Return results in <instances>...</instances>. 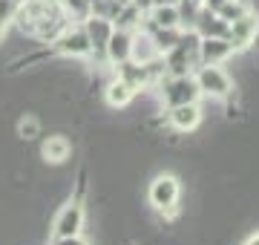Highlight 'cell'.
I'll return each mask as SVG.
<instances>
[{"label": "cell", "instance_id": "21", "mask_svg": "<svg viewBox=\"0 0 259 245\" xmlns=\"http://www.w3.org/2000/svg\"><path fill=\"white\" fill-rule=\"evenodd\" d=\"M55 245H90V242L81 234H75V236H61V239H55Z\"/></svg>", "mask_w": 259, "mask_h": 245}, {"label": "cell", "instance_id": "12", "mask_svg": "<svg viewBox=\"0 0 259 245\" xmlns=\"http://www.w3.org/2000/svg\"><path fill=\"white\" fill-rule=\"evenodd\" d=\"M136 90L130 84H124L121 78H110L107 81V87H104V101L110 104L112 110H127L130 104L136 101Z\"/></svg>", "mask_w": 259, "mask_h": 245}, {"label": "cell", "instance_id": "23", "mask_svg": "<svg viewBox=\"0 0 259 245\" xmlns=\"http://www.w3.org/2000/svg\"><path fill=\"white\" fill-rule=\"evenodd\" d=\"M130 3H136L141 12H150V9H153V0H130Z\"/></svg>", "mask_w": 259, "mask_h": 245}, {"label": "cell", "instance_id": "29", "mask_svg": "<svg viewBox=\"0 0 259 245\" xmlns=\"http://www.w3.org/2000/svg\"><path fill=\"white\" fill-rule=\"evenodd\" d=\"M90 3H93V0H90Z\"/></svg>", "mask_w": 259, "mask_h": 245}, {"label": "cell", "instance_id": "2", "mask_svg": "<svg viewBox=\"0 0 259 245\" xmlns=\"http://www.w3.org/2000/svg\"><path fill=\"white\" fill-rule=\"evenodd\" d=\"M156 87H161L158 104H164L167 110L170 107H179V104H199V98H202L199 84H196L193 75H167Z\"/></svg>", "mask_w": 259, "mask_h": 245}, {"label": "cell", "instance_id": "13", "mask_svg": "<svg viewBox=\"0 0 259 245\" xmlns=\"http://www.w3.org/2000/svg\"><path fill=\"white\" fill-rule=\"evenodd\" d=\"M81 29L87 32V38H90L93 49H104V44H107V40H110V35L115 32L112 20L98 18V15H90V18H83V20H81Z\"/></svg>", "mask_w": 259, "mask_h": 245}, {"label": "cell", "instance_id": "22", "mask_svg": "<svg viewBox=\"0 0 259 245\" xmlns=\"http://www.w3.org/2000/svg\"><path fill=\"white\" fill-rule=\"evenodd\" d=\"M222 6H225V0H202V9L213 12V15H216V12L222 9Z\"/></svg>", "mask_w": 259, "mask_h": 245}, {"label": "cell", "instance_id": "3", "mask_svg": "<svg viewBox=\"0 0 259 245\" xmlns=\"http://www.w3.org/2000/svg\"><path fill=\"white\" fill-rule=\"evenodd\" d=\"M193 78L199 84V93L207 95V98L225 101L233 95V78L228 75V69H222V64H199Z\"/></svg>", "mask_w": 259, "mask_h": 245}, {"label": "cell", "instance_id": "27", "mask_svg": "<svg viewBox=\"0 0 259 245\" xmlns=\"http://www.w3.org/2000/svg\"><path fill=\"white\" fill-rule=\"evenodd\" d=\"M193 3H199V6H202V0H193Z\"/></svg>", "mask_w": 259, "mask_h": 245}, {"label": "cell", "instance_id": "19", "mask_svg": "<svg viewBox=\"0 0 259 245\" xmlns=\"http://www.w3.org/2000/svg\"><path fill=\"white\" fill-rule=\"evenodd\" d=\"M58 3H61V9L66 12L69 20L81 23L83 18H90V0H58Z\"/></svg>", "mask_w": 259, "mask_h": 245}, {"label": "cell", "instance_id": "8", "mask_svg": "<svg viewBox=\"0 0 259 245\" xmlns=\"http://www.w3.org/2000/svg\"><path fill=\"white\" fill-rule=\"evenodd\" d=\"M236 55L228 38H202L199 40V64H225Z\"/></svg>", "mask_w": 259, "mask_h": 245}, {"label": "cell", "instance_id": "25", "mask_svg": "<svg viewBox=\"0 0 259 245\" xmlns=\"http://www.w3.org/2000/svg\"><path fill=\"white\" fill-rule=\"evenodd\" d=\"M245 245H259V234H253V236H250V239H248Z\"/></svg>", "mask_w": 259, "mask_h": 245}, {"label": "cell", "instance_id": "15", "mask_svg": "<svg viewBox=\"0 0 259 245\" xmlns=\"http://www.w3.org/2000/svg\"><path fill=\"white\" fill-rule=\"evenodd\" d=\"M156 55H161V52H158L153 35L144 32V29H136V32H133V49H130V58L139 61V64H147L150 58H156Z\"/></svg>", "mask_w": 259, "mask_h": 245}, {"label": "cell", "instance_id": "6", "mask_svg": "<svg viewBox=\"0 0 259 245\" xmlns=\"http://www.w3.org/2000/svg\"><path fill=\"white\" fill-rule=\"evenodd\" d=\"M83 217H87V214H83V205H81V202H75V199H69V202L58 211L55 225H52V236H55V239H61V236L81 234Z\"/></svg>", "mask_w": 259, "mask_h": 245}, {"label": "cell", "instance_id": "16", "mask_svg": "<svg viewBox=\"0 0 259 245\" xmlns=\"http://www.w3.org/2000/svg\"><path fill=\"white\" fill-rule=\"evenodd\" d=\"M144 15H147V12H141L136 3H124V6H121V12L115 15V20H112V26L124 29V32H136V29H141Z\"/></svg>", "mask_w": 259, "mask_h": 245}, {"label": "cell", "instance_id": "4", "mask_svg": "<svg viewBox=\"0 0 259 245\" xmlns=\"http://www.w3.org/2000/svg\"><path fill=\"white\" fill-rule=\"evenodd\" d=\"M259 38V12L256 9H248L242 18L231 20L228 23V44L233 47V52H248Z\"/></svg>", "mask_w": 259, "mask_h": 245}, {"label": "cell", "instance_id": "18", "mask_svg": "<svg viewBox=\"0 0 259 245\" xmlns=\"http://www.w3.org/2000/svg\"><path fill=\"white\" fill-rule=\"evenodd\" d=\"M144 32H150V35H153V40H156L158 52L164 55L167 49H173V47H176L179 32H182V29H144Z\"/></svg>", "mask_w": 259, "mask_h": 245}, {"label": "cell", "instance_id": "26", "mask_svg": "<svg viewBox=\"0 0 259 245\" xmlns=\"http://www.w3.org/2000/svg\"><path fill=\"white\" fill-rule=\"evenodd\" d=\"M127 245H141V242H127Z\"/></svg>", "mask_w": 259, "mask_h": 245}, {"label": "cell", "instance_id": "28", "mask_svg": "<svg viewBox=\"0 0 259 245\" xmlns=\"http://www.w3.org/2000/svg\"><path fill=\"white\" fill-rule=\"evenodd\" d=\"M121 3H130V0H121Z\"/></svg>", "mask_w": 259, "mask_h": 245}, {"label": "cell", "instance_id": "11", "mask_svg": "<svg viewBox=\"0 0 259 245\" xmlns=\"http://www.w3.org/2000/svg\"><path fill=\"white\" fill-rule=\"evenodd\" d=\"M130 49H133V32H124V29H115L110 35V40L104 44V55H107V64H121L130 58Z\"/></svg>", "mask_w": 259, "mask_h": 245}, {"label": "cell", "instance_id": "14", "mask_svg": "<svg viewBox=\"0 0 259 245\" xmlns=\"http://www.w3.org/2000/svg\"><path fill=\"white\" fill-rule=\"evenodd\" d=\"M193 29L199 32V38H228V23H225L219 15H213V12H207V9L199 12Z\"/></svg>", "mask_w": 259, "mask_h": 245}, {"label": "cell", "instance_id": "5", "mask_svg": "<svg viewBox=\"0 0 259 245\" xmlns=\"http://www.w3.org/2000/svg\"><path fill=\"white\" fill-rule=\"evenodd\" d=\"M52 52L61 55V58H87L90 52H93V44H90V38H87V32L81 29V23H78V26L69 23V26L55 38Z\"/></svg>", "mask_w": 259, "mask_h": 245}, {"label": "cell", "instance_id": "17", "mask_svg": "<svg viewBox=\"0 0 259 245\" xmlns=\"http://www.w3.org/2000/svg\"><path fill=\"white\" fill-rule=\"evenodd\" d=\"M15 133H18L23 142H32V139H37L44 133V118H37L35 113H23L15 121Z\"/></svg>", "mask_w": 259, "mask_h": 245}, {"label": "cell", "instance_id": "20", "mask_svg": "<svg viewBox=\"0 0 259 245\" xmlns=\"http://www.w3.org/2000/svg\"><path fill=\"white\" fill-rule=\"evenodd\" d=\"M248 9H250L248 0H225V6H222L219 12H216V15H219V18H222L225 23H231V20L242 18V15H245Z\"/></svg>", "mask_w": 259, "mask_h": 245}, {"label": "cell", "instance_id": "7", "mask_svg": "<svg viewBox=\"0 0 259 245\" xmlns=\"http://www.w3.org/2000/svg\"><path fill=\"white\" fill-rule=\"evenodd\" d=\"M167 124L176 133H193L199 124H202V110L199 104H179V107H170L167 110Z\"/></svg>", "mask_w": 259, "mask_h": 245}, {"label": "cell", "instance_id": "1", "mask_svg": "<svg viewBox=\"0 0 259 245\" xmlns=\"http://www.w3.org/2000/svg\"><path fill=\"white\" fill-rule=\"evenodd\" d=\"M179 196H182V185H179L176 173H158L156 179L150 182L147 199L153 211H158L164 219H173L179 214Z\"/></svg>", "mask_w": 259, "mask_h": 245}, {"label": "cell", "instance_id": "24", "mask_svg": "<svg viewBox=\"0 0 259 245\" xmlns=\"http://www.w3.org/2000/svg\"><path fill=\"white\" fill-rule=\"evenodd\" d=\"M179 0H153V6H176Z\"/></svg>", "mask_w": 259, "mask_h": 245}, {"label": "cell", "instance_id": "9", "mask_svg": "<svg viewBox=\"0 0 259 245\" xmlns=\"http://www.w3.org/2000/svg\"><path fill=\"white\" fill-rule=\"evenodd\" d=\"M115 69V78H121L124 84H130L136 93H144V90H150V81H147V69H144V64H139V61H133V58H127V61H121V64L112 66Z\"/></svg>", "mask_w": 259, "mask_h": 245}, {"label": "cell", "instance_id": "10", "mask_svg": "<svg viewBox=\"0 0 259 245\" xmlns=\"http://www.w3.org/2000/svg\"><path fill=\"white\" fill-rule=\"evenodd\" d=\"M40 156L47 165H64L69 156H72V142L66 139L64 133H52L49 139H44L40 144Z\"/></svg>", "mask_w": 259, "mask_h": 245}]
</instances>
